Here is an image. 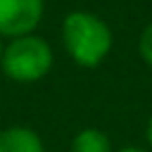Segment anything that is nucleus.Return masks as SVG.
<instances>
[{
    "label": "nucleus",
    "mask_w": 152,
    "mask_h": 152,
    "mask_svg": "<svg viewBox=\"0 0 152 152\" xmlns=\"http://www.w3.org/2000/svg\"><path fill=\"white\" fill-rule=\"evenodd\" d=\"M116 152H150V150H142V147H121Z\"/></svg>",
    "instance_id": "6e6552de"
},
{
    "label": "nucleus",
    "mask_w": 152,
    "mask_h": 152,
    "mask_svg": "<svg viewBox=\"0 0 152 152\" xmlns=\"http://www.w3.org/2000/svg\"><path fill=\"white\" fill-rule=\"evenodd\" d=\"M138 48H140V57L145 59V64L152 66V24H147L145 31L140 33V43H138Z\"/></svg>",
    "instance_id": "423d86ee"
},
{
    "label": "nucleus",
    "mask_w": 152,
    "mask_h": 152,
    "mask_svg": "<svg viewBox=\"0 0 152 152\" xmlns=\"http://www.w3.org/2000/svg\"><path fill=\"white\" fill-rule=\"evenodd\" d=\"M43 19V0H0V36H28Z\"/></svg>",
    "instance_id": "7ed1b4c3"
},
{
    "label": "nucleus",
    "mask_w": 152,
    "mask_h": 152,
    "mask_svg": "<svg viewBox=\"0 0 152 152\" xmlns=\"http://www.w3.org/2000/svg\"><path fill=\"white\" fill-rule=\"evenodd\" d=\"M145 140H147V145L152 150V116L147 119V126H145Z\"/></svg>",
    "instance_id": "0eeeda50"
},
{
    "label": "nucleus",
    "mask_w": 152,
    "mask_h": 152,
    "mask_svg": "<svg viewBox=\"0 0 152 152\" xmlns=\"http://www.w3.org/2000/svg\"><path fill=\"white\" fill-rule=\"evenodd\" d=\"M0 152H45V145L33 128L10 126L0 131Z\"/></svg>",
    "instance_id": "20e7f679"
},
{
    "label": "nucleus",
    "mask_w": 152,
    "mask_h": 152,
    "mask_svg": "<svg viewBox=\"0 0 152 152\" xmlns=\"http://www.w3.org/2000/svg\"><path fill=\"white\" fill-rule=\"evenodd\" d=\"M69 152H114L112 140L100 128H83L71 138Z\"/></svg>",
    "instance_id": "39448f33"
},
{
    "label": "nucleus",
    "mask_w": 152,
    "mask_h": 152,
    "mask_svg": "<svg viewBox=\"0 0 152 152\" xmlns=\"http://www.w3.org/2000/svg\"><path fill=\"white\" fill-rule=\"evenodd\" d=\"M0 66L7 78H12L17 83H33L50 71L52 50L43 38L28 33V36L14 38L2 50Z\"/></svg>",
    "instance_id": "f03ea898"
},
{
    "label": "nucleus",
    "mask_w": 152,
    "mask_h": 152,
    "mask_svg": "<svg viewBox=\"0 0 152 152\" xmlns=\"http://www.w3.org/2000/svg\"><path fill=\"white\" fill-rule=\"evenodd\" d=\"M62 38L69 57L88 69L102 64L112 50V31L93 12H69L62 24Z\"/></svg>",
    "instance_id": "f257e3e1"
},
{
    "label": "nucleus",
    "mask_w": 152,
    "mask_h": 152,
    "mask_svg": "<svg viewBox=\"0 0 152 152\" xmlns=\"http://www.w3.org/2000/svg\"><path fill=\"white\" fill-rule=\"evenodd\" d=\"M0 57H2V48H0Z\"/></svg>",
    "instance_id": "1a4fd4ad"
}]
</instances>
